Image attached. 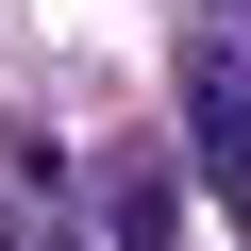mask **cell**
Listing matches in <instances>:
<instances>
[{
	"label": "cell",
	"instance_id": "6da1fadb",
	"mask_svg": "<svg viewBox=\"0 0 251 251\" xmlns=\"http://www.w3.org/2000/svg\"><path fill=\"white\" fill-rule=\"evenodd\" d=\"M184 134H201V184L251 151V50H184Z\"/></svg>",
	"mask_w": 251,
	"mask_h": 251
},
{
	"label": "cell",
	"instance_id": "7a4b0ae2",
	"mask_svg": "<svg viewBox=\"0 0 251 251\" xmlns=\"http://www.w3.org/2000/svg\"><path fill=\"white\" fill-rule=\"evenodd\" d=\"M218 201H234V234H251V151H234V168H218Z\"/></svg>",
	"mask_w": 251,
	"mask_h": 251
}]
</instances>
